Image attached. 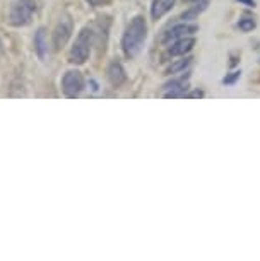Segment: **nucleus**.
<instances>
[{"label":"nucleus","instance_id":"nucleus-1","mask_svg":"<svg viewBox=\"0 0 260 261\" xmlns=\"http://www.w3.org/2000/svg\"><path fill=\"white\" fill-rule=\"evenodd\" d=\"M147 39V22L142 16H135L125 28L122 36V50L127 58H135L142 51Z\"/></svg>","mask_w":260,"mask_h":261},{"label":"nucleus","instance_id":"nucleus-2","mask_svg":"<svg viewBox=\"0 0 260 261\" xmlns=\"http://www.w3.org/2000/svg\"><path fill=\"white\" fill-rule=\"evenodd\" d=\"M92 39H94V33L91 28H82L79 34H77L76 41L68 51V62L74 65H82L89 60L91 55V48H92Z\"/></svg>","mask_w":260,"mask_h":261},{"label":"nucleus","instance_id":"nucleus-3","mask_svg":"<svg viewBox=\"0 0 260 261\" xmlns=\"http://www.w3.org/2000/svg\"><path fill=\"white\" fill-rule=\"evenodd\" d=\"M34 12H36L34 0H14L9 9L7 21L14 28H26L31 24Z\"/></svg>","mask_w":260,"mask_h":261},{"label":"nucleus","instance_id":"nucleus-4","mask_svg":"<svg viewBox=\"0 0 260 261\" xmlns=\"http://www.w3.org/2000/svg\"><path fill=\"white\" fill-rule=\"evenodd\" d=\"M62 91L68 99H76L84 91V75L79 70H68L62 77Z\"/></svg>","mask_w":260,"mask_h":261},{"label":"nucleus","instance_id":"nucleus-5","mask_svg":"<svg viewBox=\"0 0 260 261\" xmlns=\"http://www.w3.org/2000/svg\"><path fill=\"white\" fill-rule=\"evenodd\" d=\"M188 79L190 73L187 75H181L180 79H173L168 84H164V97L168 99H173V97H187V91H188Z\"/></svg>","mask_w":260,"mask_h":261},{"label":"nucleus","instance_id":"nucleus-6","mask_svg":"<svg viewBox=\"0 0 260 261\" xmlns=\"http://www.w3.org/2000/svg\"><path fill=\"white\" fill-rule=\"evenodd\" d=\"M199 31V26L197 24H176V26H173L170 29V31H166L163 34V38H161V41L164 43V45H168V43L171 41H176V39L180 38H187V36H192V34H195Z\"/></svg>","mask_w":260,"mask_h":261},{"label":"nucleus","instance_id":"nucleus-7","mask_svg":"<svg viewBox=\"0 0 260 261\" xmlns=\"http://www.w3.org/2000/svg\"><path fill=\"white\" fill-rule=\"evenodd\" d=\"M70 33H72V21L68 17H63L62 21L57 24L55 31H53V46H55L57 50L65 46L68 38H70Z\"/></svg>","mask_w":260,"mask_h":261},{"label":"nucleus","instance_id":"nucleus-8","mask_svg":"<svg viewBox=\"0 0 260 261\" xmlns=\"http://www.w3.org/2000/svg\"><path fill=\"white\" fill-rule=\"evenodd\" d=\"M195 45V38L187 36V38H180L173 41V45L168 48V55L171 57H183L185 53L192 51V48Z\"/></svg>","mask_w":260,"mask_h":261},{"label":"nucleus","instance_id":"nucleus-9","mask_svg":"<svg viewBox=\"0 0 260 261\" xmlns=\"http://www.w3.org/2000/svg\"><path fill=\"white\" fill-rule=\"evenodd\" d=\"M108 81L113 87H120L122 84L127 81V73H125V68L122 65L120 62L113 60L110 63V67H108Z\"/></svg>","mask_w":260,"mask_h":261},{"label":"nucleus","instance_id":"nucleus-10","mask_svg":"<svg viewBox=\"0 0 260 261\" xmlns=\"http://www.w3.org/2000/svg\"><path fill=\"white\" fill-rule=\"evenodd\" d=\"M34 51L40 57V60H45L48 57V51H50V46H48V34L45 28H40L34 34Z\"/></svg>","mask_w":260,"mask_h":261},{"label":"nucleus","instance_id":"nucleus-11","mask_svg":"<svg viewBox=\"0 0 260 261\" xmlns=\"http://www.w3.org/2000/svg\"><path fill=\"white\" fill-rule=\"evenodd\" d=\"M176 0H154L153 6H151V17L154 19V21H158L163 16H166L171 9L175 7Z\"/></svg>","mask_w":260,"mask_h":261},{"label":"nucleus","instance_id":"nucleus-12","mask_svg":"<svg viewBox=\"0 0 260 261\" xmlns=\"http://www.w3.org/2000/svg\"><path fill=\"white\" fill-rule=\"evenodd\" d=\"M209 6V0H202V2H195L192 7L188 9V11H185L183 14L180 16L181 21H194V19H197L200 14H202L205 9Z\"/></svg>","mask_w":260,"mask_h":261},{"label":"nucleus","instance_id":"nucleus-13","mask_svg":"<svg viewBox=\"0 0 260 261\" xmlns=\"http://www.w3.org/2000/svg\"><path fill=\"white\" fill-rule=\"evenodd\" d=\"M190 63H192V58H190V57L183 58V60H178V62H175L173 65L168 67L166 73H168V75H173V73H180V72H183L185 68L190 65Z\"/></svg>","mask_w":260,"mask_h":261},{"label":"nucleus","instance_id":"nucleus-14","mask_svg":"<svg viewBox=\"0 0 260 261\" xmlns=\"http://www.w3.org/2000/svg\"><path fill=\"white\" fill-rule=\"evenodd\" d=\"M255 26H257V22H255V19H253V17H243V19H240V21H238L240 31H243V33L253 31Z\"/></svg>","mask_w":260,"mask_h":261},{"label":"nucleus","instance_id":"nucleus-15","mask_svg":"<svg viewBox=\"0 0 260 261\" xmlns=\"http://www.w3.org/2000/svg\"><path fill=\"white\" fill-rule=\"evenodd\" d=\"M240 77H242V72H240V70L231 72V73H229V75H226V77L223 79V84H224V86H231V84L237 82Z\"/></svg>","mask_w":260,"mask_h":261},{"label":"nucleus","instance_id":"nucleus-16","mask_svg":"<svg viewBox=\"0 0 260 261\" xmlns=\"http://www.w3.org/2000/svg\"><path fill=\"white\" fill-rule=\"evenodd\" d=\"M237 2L243 4V6H247V7H255V0H237Z\"/></svg>","mask_w":260,"mask_h":261},{"label":"nucleus","instance_id":"nucleus-17","mask_svg":"<svg viewBox=\"0 0 260 261\" xmlns=\"http://www.w3.org/2000/svg\"><path fill=\"white\" fill-rule=\"evenodd\" d=\"M187 97H204V92L202 91H194V92H190V94H187Z\"/></svg>","mask_w":260,"mask_h":261},{"label":"nucleus","instance_id":"nucleus-18","mask_svg":"<svg viewBox=\"0 0 260 261\" xmlns=\"http://www.w3.org/2000/svg\"><path fill=\"white\" fill-rule=\"evenodd\" d=\"M103 2H105V0H87V4L92 6V7H100Z\"/></svg>","mask_w":260,"mask_h":261},{"label":"nucleus","instance_id":"nucleus-19","mask_svg":"<svg viewBox=\"0 0 260 261\" xmlns=\"http://www.w3.org/2000/svg\"><path fill=\"white\" fill-rule=\"evenodd\" d=\"M183 2H188V4H195V2H202V0H183Z\"/></svg>","mask_w":260,"mask_h":261}]
</instances>
